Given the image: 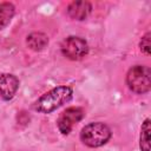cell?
<instances>
[{"mask_svg": "<svg viewBox=\"0 0 151 151\" xmlns=\"http://www.w3.org/2000/svg\"><path fill=\"white\" fill-rule=\"evenodd\" d=\"M72 96L73 90L70 86H57L39 97L32 107L39 113H51L61 105L68 103L72 99Z\"/></svg>", "mask_w": 151, "mask_h": 151, "instance_id": "obj_1", "label": "cell"}, {"mask_svg": "<svg viewBox=\"0 0 151 151\" xmlns=\"http://www.w3.org/2000/svg\"><path fill=\"white\" fill-rule=\"evenodd\" d=\"M112 136L111 129L101 122H92L80 131V140L88 147H99L106 144Z\"/></svg>", "mask_w": 151, "mask_h": 151, "instance_id": "obj_2", "label": "cell"}, {"mask_svg": "<svg viewBox=\"0 0 151 151\" xmlns=\"http://www.w3.org/2000/svg\"><path fill=\"white\" fill-rule=\"evenodd\" d=\"M126 85L127 87L137 93L144 94L151 88V70L145 65H134L132 66L126 74Z\"/></svg>", "mask_w": 151, "mask_h": 151, "instance_id": "obj_3", "label": "cell"}, {"mask_svg": "<svg viewBox=\"0 0 151 151\" xmlns=\"http://www.w3.org/2000/svg\"><path fill=\"white\" fill-rule=\"evenodd\" d=\"M60 51L64 57L70 60L78 61L81 60L88 53L87 41L80 37H67L60 45Z\"/></svg>", "mask_w": 151, "mask_h": 151, "instance_id": "obj_4", "label": "cell"}, {"mask_svg": "<svg viewBox=\"0 0 151 151\" xmlns=\"http://www.w3.org/2000/svg\"><path fill=\"white\" fill-rule=\"evenodd\" d=\"M84 116H85L84 109L78 106H71L64 110L57 120V125L61 134H68L73 125L80 122L84 118Z\"/></svg>", "mask_w": 151, "mask_h": 151, "instance_id": "obj_5", "label": "cell"}, {"mask_svg": "<svg viewBox=\"0 0 151 151\" xmlns=\"http://www.w3.org/2000/svg\"><path fill=\"white\" fill-rule=\"evenodd\" d=\"M19 79L11 73H0V98L11 100L19 88Z\"/></svg>", "mask_w": 151, "mask_h": 151, "instance_id": "obj_6", "label": "cell"}, {"mask_svg": "<svg viewBox=\"0 0 151 151\" xmlns=\"http://www.w3.org/2000/svg\"><path fill=\"white\" fill-rule=\"evenodd\" d=\"M92 12V5L88 1H72L67 6V14L74 20H85Z\"/></svg>", "mask_w": 151, "mask_h": 151, "instance_id": "obj_7", "label": "cell"}, {"mask_svg": "<svg viewBox=\"0 0 151 151\" xmlns=\"http://www.w3.org/2000/svg\"><path fill=\"white\" fill-rule=\"evenodd\" d=\"M26 45L34 52L42 51L48 45V37L42 32H33L27 35Z\"/></svg>", "mask_w": 151, "mask_h": 151, "instance_id": "obj_8", "label": "cell"}, {"mask_svg": "<svg viewBox=\"0 0 151 151\" xmlns=\"http://www.w3.org/2000/svg\"><path fill=\"white\" fill-rule=\"evenodd\" d=\"M15 13V7L12 2L5 1L0 4V31L4 29L13 19Z\"/></svg>", "mask_w": 151, "mask_h": 151, "instance_id": "obj_9", "label": "cell"}, {"mask_svg": "<svg viewBox=\"0 0 151 151\" xmlns=\"http://www.w3.org/2000/svg\"><path fill=\"white\" fill-rule=\"evenodd\" d=\"M150 119L146 118L140 127L139 147L142 151H150Z\"/></svg>", "mask_w": 151, "mask_h": 151, "instance_id": "obj_10", "label": "cell"}, {"mask_svg": "<svg viewBox=\"0 0 151 151\" xmlns=\"http://www.w3.org/2000/svg\"><path fill=\"white\" fill-rule=\"evenodd\" d=\"M150 37H151V33L150 32H146L142 37L140 41H139V47H140L142 52L145 53L146 55H150V46H151V44H150Z\"/></svg>", "mask_w": 151, "mask_h": 151, "instance_id": "obj_11", "label": "cell"}]
</instances>
